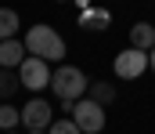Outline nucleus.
Segmentation results:
<instances>
[{
    "label": "nucleus",
    "instance_id": "obj_1",
    "mask_svg": "<svg viewBox=\"0 0 155 134\" xmlns=\"http://www.w3.org/2000/svg\"><path fill=\"white\" fill-rule=\"evenodd\" d=\"M25 51L47 58V62H61V58H65V40H61L51 26H33V29L25 33Z\"/></svg>",
    "mask_w": 155,
    "mask_h": 134
},
{
    "label": "nucleus",
    "instance_id": "obj_2",
    "mask_svg": "<svg viewBox=\"0 0 155 134\" xmlns=\"http://www.w3.org/2000/svg\"><path fill=\"white\" fill-rule=\"evenodd\" d=\"M51 87H54V94L61 101H76V98L87 94V76H83V69H76V65H58L54 76H51Z\"/></svg>",
    "mask_w": 155,
    "mask_h": 134
},
{
    "label": "nucleus",
    "instance_id": "obj_3",
    "mask_svg": "<svg viewBox=\"0 0 155 134\" xmlns=\"http://www.w3.org/2000/svg\"><path fill=\"white\" fill-rule=\"evenodd\" d=\"M51 69H47V58H40V54H29V58H22V65H18V80L25 84L29 91H43L51 87Z\"/></svg>",
    "mask_w": 155,
    "mask_h": 134
},
{
    "label": "nucleus",
    "instance_id": "obj_4",
    "mask_svg": "<svg viewBox=\"0 0 155 134\" xmlns=\"http://www.w3.org/2000/svg\"><path fill=\"white\" fill-rule=\"evenodd\" d=\"M72 120L79 123L83 134H97V131H105V105H97L94 98H87V101L76 98V105H72Z\"/></svg>",
    "mask_w": 155,
    "mask_h": 134
},
{
    "label": "nucleus",
    "instance_id": "obj_5",
    "mask_svg": "<svg viewBox=\"0 0 155 134\" xmlns=\"http://www.w3.org/2000/svg\"><path fill=\"white\" fill-rule=\"evenodd\" d=\"M144 69H148V51L126 47V51L116 54V76H119V80H137Z\"/></svg>",
    "mask_w": 155,
    "mask_h": 134
},
{
    "label": "nucleus",
    "instance_id": "obj_6",
    "mask_svg": "<svg viewBox=\"0 0 155 134\" xmlns=\"http://www.w3.org/2000/svg\"><path fill=\"white\" fill-rule=\"evenodd\" d=\"M51 120H54V109H51L47 98H29L22 105V123L25 127H51Z\"/></svg>",
    "mask_w": 155,
    "mask_h": 134
},
{
    "label": "nucleus",
    "instance_id": "obj_7",
    "mask_svg": "<svg viewBox=\"0 0 155 134\" xmlns=\"http://www.w3.org/2000/svg\"><path fill=\"white\" fill-rule=\"evenodd\" d=\"M22 58H25V40H0V65H7V69H18L22 65Z\"/></svg>",
    "mask_w": 155,
    "mask_h": 134
},
{
    "label": "nucleus",
    "instance_id": "obj_8",
    "mask_svg": "<svg viewBox=\"0 0 155 134\" xmlns=\"http://www.w3.org/2000/svg\"><path fill=\"white\" fill-rule=\"evenodd\" d=\"M130 47L152 51V47H155V26H148V22H137V26L130 29Z\"/></svg>",
    "mask_w": 155,
    "mask_h": 134
},
{
    "label": "nucleus",
    "instance_id": "obj_9",
    "mask_svg": "<svg viewBox=\"0 0 155 134\" xmlns=\"http://www.w3.org/2000/svg\"><path fill=\"white\" fill-rule=\"evenodd\" d=\"M108 22H112V15L101 11V7H83V15H79L83 29H108Z\"/></svg>",
    "mask_w": 155,
    "mask_h": 134
},
{
    "label": "nucleus",
    "instance_id": "obj_10",
    "mask_svg": "<svg viewBox=\"0 0 155 134\" xmlns=\"http://www.w3.org/2000/svg\"><path fill=\"white\" fill-rule=\"evenodd\" d=\"M15 33H18V15L11 7H0V40H7Z\"/></svg>",
    "mask_w": 155,
    "mask_h": 134
},
{
    "label": "nucleus",
    "instance_id": "obj_11",
    "mask_svg": "<svg viewBox=\"0 0 155 134\" xmlns=\"http://www.w3.org/2000/svg\"><path fill=\"white\" fill-rule=\"evenodd\" d=\"M18 84H22L18 73H11L7 65H0V98H11V94L18 91Z\"/></svg>",
    "mask_w": 155,
    "mask_h": 134
},
{
    "label": "nucleus",
    "instance_id": "obj_12",
    "mask_svg": "<svg viewBox=\"0 0 155 134\" xmlns=\"http://www.w3.org/2000/svg\"><path fill=\"white\" fill-rule=\"evenodd\" d=\"M22 123V109L15 105H0V131H15Z\"/></svg>",
    "mask_w": 155,
    "mask_h": 134
},
{
    "label": "nucleus",
    "instance_id": "obj_13",
    "mask_svg": "<svg viewBox=\"0 0 155 134\" xmlns=\"http://www.w3.org/2000/svg\"><path fill=\"white\" fill-rule=\"evenodd\" d=\"M90 94H94V101H97V105H112V101L119 98L112 84H94V87H90Z\"/></svg>",
    "mask_w": 155,
    "mask_h": 134
},
{
    "label": "nucleus",
    "instance_id": "obj_14",
    "mask_svg": "<svg viewBox=\"0 0 155 134\" xmlns=\"http://www.w3.org/2000/svg\"><path fill=\"white\" fill-rule=\"evenodd\" d=\"M47 134H83V131H79L76 120H58V123H51V127H47Z\"/></svg>",
    "mask_w": 155,
    "mask_h": 134
},
{
    "label": "nucleus",
    "instance_id": "obj_15",
    "mask_svg": "<svg viewBox=\"0 0 155 134\" xmlns=\"http://www.w3.org/2000/svg\"><path fill=\"white\" fill-rule=\"evenodd\" d=\"M148 69H152V73H155V47H152V51H148Z\"/></svg>",
    "mask_w": 155,
    "mask_h": 134
},
{
    "label": "nucleus",
    "instance_id": "obj_16",
    "mask_svg": "<svg viewBox=\"0 0 155 134\" xmlns=\"http://www.w3.org/2000/svg\"><path fill=\"white\" fill-rule=\"evenodd\" d=\"M25 134H47V127H25Z\"/></svg>",
    "mask_w": 155,
    "mask_h": 134
},
{
    "label": "nucleus",
    "instance_id": "obj_17",
    "mask_svg": "<svg viewBox=\"0 0 155 134\" xmlns=\"http://www.w3.org/2000/svg\"><path fill=\"white\" fill-rule=\"evenodd\" d=\"M4 134H15V131H4Z\"/></svg>",
    "mask_w": 155,
    "mask_h": 134
}]
</instances>
